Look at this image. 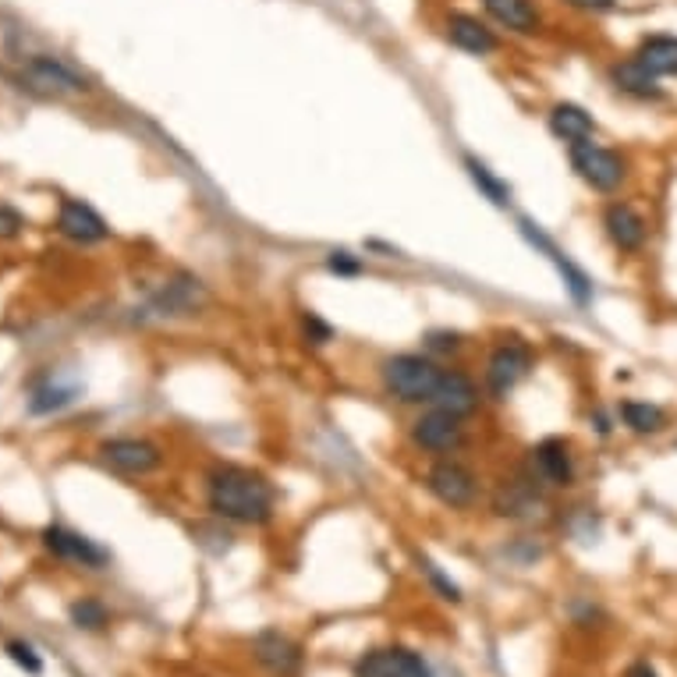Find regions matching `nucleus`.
Listing matches in <instances>:
<instances>
[{"label": "nucleus", "instance_id": "20", "mask_svg": "<svg viewBox=\"0 0 677 677\" xmlns=\"http://www.w3.org/2000/svg\"><path fill=\"white\" fill-rule=\"evenodd\" d=\"M482 11L490 14L497 29H508L511 36H540L543 14L535 0H482Z\"/></svg>", "mask_w": 677, "mask_h": 677}, {"label": "nucleus", "instance_id": "8", "mask_svg": "<svg viewBox=\"0 0 677 677\" xmlns=\"http://www.w3.org/2000/svg\"><path fill=\"white\" fill-rule=\"evenodd\" d=\"M100 462L129 479H146L164 468V447L149 436H110L97 447Z\"/></svg>", "mask_w": 677, "mask_h": 677}, {"label": "nucleus", "instance_id": "16", "mask_svg": "<svg viewBox=\"0 0 677 677\" xmlns=\"http://www.w3.org/2000/svg\"><path fill=\"white\" fill-rule=\"evenodd\" d=\"M529 468L540 476L546 490H568L575 482V454L564 436H543L540 444L529 451Z\"/></svg>", "mask_w": 677, "mask_h": 677}, {"label": "nucleus", "instance_id": "4", "mask_svg": "<svg viewBox=\"0 0 677 677\" xmlns=\"http://www.w3.org/2000/svg\"><path fill=\"white\" fill-rule=\"evenodd\" d=\"M426 493L447 511H471L482 497V479L476 476V468L465 465L462 458H433V465L422 476Z\"/></svg>", "mask_w": 677, "mask_h": 677}, {"label": "nucleus", "instance_id": "24", "mask_svg": "<svg viewBox=\"0 0 677 677\" xmlns=\"http://www.w3.org/2000/svg\"><path fill=\"white\" fill-rule=\"evenodd\" d=\"M635 60L656 78H677V36L670 33L645 36L635 51Z\"/></svg>", "mask_w": 677, "mask_h": 677}, {"label": "nucleus", "instance_id": "15", "mask_svg": "<svg viewBox=\"0 0 677 677\" xmlns=\"http://www.w3.org/2000/svg\"><path fill=\"white\" fill-rule=\"evenodd\" d=\"M252 656H256V664L270 677H302L306 667L302 645L280 632V628H266V632L252 639Z\"/></svg>", "mask_w": 677, "mask_h": 677}, {"label": "nucleus", "instance_id": "23", "mask_svg": "<svg viewBox=\"0 0 677 677\" xmlns=\"http://www.w3.org/2000/svg\"><path fill=\"white\" fill-rule=\"evenodd\" d=\"M610 82H613V89H618V92H624V97H635V100H664L659 78L645 71L635 57L610 65Z\"/></svg>", "mask_w": 677, "mask_h": 677}, {"label": "nucleus", "instance_id": "35", "mask_svg": "<svg viewBox=\"0 0 677 677\" xmlns=\"http://www.w3.org/2000/svg\"><path fill=\"white\" fill-rule=\"evenodd\" d=\"M561 4H568L575 11H586V14H603V11H613L618 0H561Z\"/></svg>", "mask_w": 677, "mask_h": 677}, {"label": "nucleus", "instance_id": "17", "mask_svg": "<svg viewBox=\"0 0 677 677\" xmlns=\"http://www.w3.org/2000/svg\"><path fill=\"white\" fill-rule=\"evenodd\" d=\"M54 227L60 238H68L75 245H100L110 238V224L103 220V213L82 199H60Z\"/></svg>", "mask_w": 677, "mask_h": 677}, {"label": "nucleus", "instance_id": "21", "mask_svg": "<svg viewBox=\"0 0 677 677\" xmlns=\"http://www.w3.org/2000/svg\"><path fill=\"white\" fill-rule=\"evenodd\" d=\"M546 129L554 138H561L564 146L589 143V138H596V132H600L589 110L581 103H571V100H561L546 110Z\"/></svg>", "mask_w": 677, "mask_h": 677}, {"label": "nucleus", "instance_id": "2", "mask_svg": "<svg viewBox=\"0 0 677 677\" xmlns=\"http://www.w3.org/2000/svg\"><path fill=\"white\" fill-rule=\"evenodd\" d=\"M376 376H380V387L390 401L408 408H426L436 401L440 384L447 376V362L426 352H398L376 366Z\"/></svg>", "mask_w": 677, "mask_h": 677}, {"label": "nucleus", "instance_id": "9", "mask_svg": "<svg viewBox=\"0 0 677 677\" xmlns=\"http://www.w3.org/2000/svg\"><path fill=\"white\" fill-rule=\"evenodd\" d=\"M543 508H546V486L532 468L514 471L493 493V514L508 518V522H532Z\"/></svg>", "mask_w": 677, "mask_h": 677}, {"label": "nucleus", "instance_id": "30", "mask_svg": "<svg viewBox=\"0 0 677 677\" xmlns=\"http://www.w3.org/2000/svg\"><path fill=\"white\" fill-rule=\"evenodd\" d=\"M298 330H302L306 344H312V348H326V344L337 337L334 326H330L320 312H312V309H306L302 317H298Z\"/></svg>", "mask_w": 677, "mask_h": 677}, {"label": "nucleus", "instance_id": "19", "mask_svg": "<svg viewBox=\"0 0 677 677\" xmlns=\"http://www.w3.org/2000/svg\"><path fill=\"white\" fill-rule=\"evenodd\" d=\"M482 398H486V390L476 376L458 366H447V376H444V384H440V393L433 404L447 408V412L462 415V419H471L482 408Z\"/></svg>", "mask_w": 677, "mask_h": 677}, {"label": "nucleus", "instance_id": "31", "mask_svg": "<svg viewBox=\"0 0 677 677\" xmlns=\"http://www.w3.org/2000/svg\"><path fill=\"white\" fill-rule=\"evenodd\" d=\"M323 270L334 274V277H362L366 274V263H362V256H355V252L348 248H330L326 259H323Z\"/></svg>", "mask_w": 677, "mask_h": 677}, {"label": "nucleus", "instance_id": "12", "mask_svg": "<svg viewBox=\"0 0 677 677\" xmlns=\"http://www.w3.org/2000/svg\"><path fill=\"white\" fill-rule=\"evenodd\" d=\"M600 227L607 234V242L613 245V252H621V256H639L645 242H650V220L624 199L607 202L600 213Z\"/></svg>", "mask_w": 677, "mask_h": 677}, {"label": "nucleus", "instance_id": "34", "mask_svg": "<svg viewBox=\"0 0 677 677\" xmlns=\"http://www.w3.org/2000/svg\"><path fill=\"white\" fill-rule=\"evenodd\" d=\"M25 227V217L8 207V202H0V238H19Z\"/></svg>", "mask_w": 677, "mask_h": 677}, {"label": "nucleus", "instance_id": "26", "mask_svg": "<svg viewBox=\"0 0 677 677\" xmlns=\"http://www.w3.org/2000/svg\"><path fill=\"white\" fill-rule=\"evenodd\" d=\"M78 390L75 384H40L29 398V415H54V412H65L68 404L78 401Z\"/></svg>", "mask_w": 677, "mask_h": 677}, {"label": "nucleus", "instance_id": "22", "mask_svg": "<svg viewBox=\"0 0 677 677\" xmlns=\"http://www.w3.org/2000/svg\"><path fill=\"white\" fill-rule=\"evenodd\" d=\"M462 167H465V175H468L471 188H476V192H479L486 202H490V207H497V210H508V207H511L514 188L503 181L490 164L479 160L476 153H465V156H462Z\"/></svg>", "mask_w": 677, "mask_h": 677}, {"label": "nucleus", "instance_id": "33", "mask_svg": "<svg viewBox=\"0 0 677 677\" xmlns=\"http://www.w3.org/2000/svg\"><path fill=\"white\" fill-rule=\"evenodd\" d=\"M224 525H227V522H220V518H213L210 525H196V532L210 535V540H199V546L210 550L213 557H224L227 550L234 546V535H231V529H224Z\"/></svg>", "mask_w": 677, "mask_h": 677}, {"label": "nucleus", "instance_id": "6", "mask_svg": "<svg viewBox=\"0 0 677 677\" xmlns=\"http://www.w3.org/2000/svg\"><path fill=\"white\" fill-rule=\"evenodd\" d=\"M568 164L575 170V178L600 196L621 192V185L628 181V156L610 146H600L596 138L568 146Z\"/></svg>", "mask_w": 677, "mask_h": 677}, {"label": "nucleus", "instance_id": "11", "mask_svg": "<svg viewBox=\"0 0 677 677\" xmlns=\"http://www.w3.org/2000/svg\"><path fill=\"white\" fill-rule=\"evenodd\" d=\"M207 302H210V288L196 274H175L156 288V295L149 298V309L160 320H178V317H199Z\"/></svg>", "mask_w": 677, "mask_h": 677}, {"label": "nucleus", "instance_id": "18", "mask_svg": "<svg viewBox=\"0 0 677 677\" xmlns=\"http://www.w3.org/2000/svg\"><path fill=\"white\" fill-rule=\"evenodd\" d=\"M444 33H447V43L454 46V51H462L468 57H490L500 51L497 29L471 11H451L447 22H444Z\"/></svg>", "mask_w": 677, "mask_h": 677}, {"label": "nucleus", "instance_id": "13", "mask_svg": "<svg viewBox=\"0 0 677 677\" xmlns=\"http://www.w3.org/2000/svg\"><path fill=\"white\" fill-rule=\"evenodd\" d=\"M352 677H436L422 653L408 645H380L355 659Z\"/></svg>", "mask_w": 677, "mask_h": 677}, {"label": "nucleus", "instance_id": "32", "mask_svg": "<svg viewBox=\"0 0 677 677\" xmlns=\"http://www.w3.org/2000/svg\"><path fill=\"white\" fill-rule=\"evenodd\" d=\"M4 653H8L11 664H19L25 674H33V677L43 674V656L33 650V642H25V639H8V642H4Z\"/></svg>", "mask_w": 677, "mask_h": 677}, {"label": "nucleus", "instance_id": "3", "mask_svg": "<svg viewBox=\"0 0 677 677\" xmlns=\"http://www.w3.org/2000/svg\"><path fill=\"white\" fill-rule=\"evenodd\" d=\"M535 369V348L525 337H503L497 341L482 362V390L493 401H508Z\"/></svg>", "mask_w": 677, "mask_h": 677}, {"label": "nucleus", "instance_id": "14", "mask_svg": "<svg viewBox=\"0 0 677 677\" xmlns=\"http://www.w3.org/2000/svg\"><path fill=\"white\" fill-rule=\"evenodd\" d=\"M43 546L51 550L57 561H68L78 564V568H89V571H103L110 564V550L100 546L97 540H89L82 532H71L65 525H46L40 532Z\"/></svg>", "mask_w": 677, "mask_h": 677}, {"label": "nucleus", "instance_id": "37", "mask_svg": "<svg viewBox=\"0 0 677 677\" xmlns=\"http://www.w3.org/2000/svg\"><path fill=\"white\" fill-rule=\"evenodd\" d=\"M624 677H659L650 664H645V659H639V664H632V667H628V674Z\"/></svg>", "mask_w": 677, "mask_h": 677}, {"label": "nucleus", "instance_id": "28", "mask_svg": "<svg viewBox=\"0 0 677 677\" xmlns=\"http://www.w3.org/2000/svg\"><path fill=\"white\" fill-rule=\"evenodd\" d=\"M68 618L78 632H103L110 624V610L103 607V600H97V596H82V600H75L68 607Z\"/></svg>", "mask_w": 677, "mask_h": 677}, {"label": "nucleus", "instance_id": "29", "mask_svg": "<svg viewBox=\"0 0 677 677\" xmlns=\"http://www.w3.org/2000/svg\"><path fill=\"white\" fill-rule=\"evenodd\" d=\"M465 344H468V337L462 334V330H426V334H422V352L440 358V362L465 352Z\"/></svg>", "mask_w": 677, "mask_h": 677}, {"label": "nucleus", "instance_id": "25", "mask_svg": "<svg viewBox=\"0 0 677 677\" xmlns=\"http://www.w3.org/2000/svg\"><path fill=\"white\" fill-rule=\"evenodd\" d=\"M618 422L635 436H656V433L667 430V412L650 401H621Z\"/></svg>", "mask_w": 677, "mask_h": 677}, {"label": "nucleus", "instance_id": "1", "mask_svg": "<svg viewBox=\"0 0 677 677\" xmlns=\"http://www.w3.org/2000/svg\"><path fill=\"white\" fill-rule=\"evenodd\" d=\"M207 511L227 525L259 529L277 518V486L270 476L238 462H213L202 476Z\"/></svg>", "mask_w": 677, "mask_h": 677}, {"label": "nucleus", "instance_id": "27", "mask_svg": "<svg viewBox=\"0 0 677 677\" xmlns=\"http://www.w3.org/2000/svg\"><path fill=\"white\" fill-rule=\"evenodd\" d=\"M415 564H419V575L430 581V589H433L444 603H462V600H465V596H462V586H458V581H454L444 568H440V564H436L433 557L419 554Z\"/></svg>", "mask_w": 677, "mask_h": 677}, {"label": "nucleus", "instance_id": "5", "mask_svg": "<svg viewBox=\"0 0 677 677\" xmlns=\"http://www.w3.org/2000/svg\"><path fill=\"white\" fill-rule=\"evenodd\" d=\"M465 422L468 419L447 412V408L426 404L412 419V426H408V440H412V447L419 454H426V458H451V454H458L468 440Z\"/></svg>", "mask_w": 677, "mask_h": 677}, {"label": "nucleus", "instance_id": "10", "mask_svg": "<svg viewBox=\"0 0 677 677\" xmlns=\"http://www.w3.org/2000/svg\"><path fill=\"white\" fill-rule=\"evenodd\" d=\"M22 78L29 82V89L43 92V97H82L89 92V78L78 75L71 65L57 60L51 54H33L22 60Z\"/></svg>", "mask_w": 677, "mask_h": 677}, {"label": "nucleus", "instance_id": "36", "mask_svg": "<svg viewBox=\"0 0 677 677\" xmlns=\"http://www.w3.org/2000/svg\"><path fill=\"white\" fill-rule=\"evenodd\" d=\"M589 422H596V433H600V436H610V430H613L610 415H607V412H600V408H596V412L589 415Z\"/></svg>", "mask_w": 677, "mask_h": 677}, {"label": "nucleus", "instance_id": "7", "mask_svg": "<svg viewBox=\"0 0 677 677\" xmlns=\"http://www.w3.org/2000/svg\"><path fill=\"white\" fill-rule=\"evenodd\" d=\"M518 234H522V242L532 248V252H540V256L554 266L557 277H561V285L564 291L571 295V302L575 306H589L592 302V277L581 270V266L564 252L550 234L540 227V224H532V220H518Z\"/></svg>", "mask_w": 677, "mask_h": 677}]
</instances>
